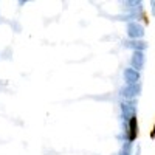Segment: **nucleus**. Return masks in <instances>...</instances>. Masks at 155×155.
I'll return each instance as SVG.
<instances>
[{"mask_svg": "<svg viewBox=\"0 0 155 155\" xmlns=\"http://www.w3.org/2000/svg\"><path fill=\"white\" fill-rule=\"evenodd\" d=\"M129 130H130V135H129V140H135L138 135V124H137V116H132L130 120V126H129Z\"/></svg>", "mask_w": 155, "mask_h": 155, "instance_id": "f257e3e1", "label": "nucleus"}, {"mask_svg": "<svg viewBox=\"0 0 155 155\" xmlns=\"http://www.w3.org/2000/svg\"><path fill=\"white\" fill-rule=\"evenodd\" d=\"M152 135H155V127H153V134H152Z\"/></svg>", "mask_w": 155, "mask_h": 155, "instance_id": "f03ea898", "label": "nucleus"}]
</instances>
